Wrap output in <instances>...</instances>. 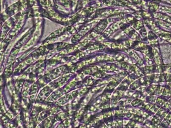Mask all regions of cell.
<instances>
[{
    "instance_id": "8",
    "label": "cell",
    "mask_w": 171,
    "mask_h": 128,
    "mask_svg": "<svg viewBox=\"0 0 171 128\" xmlns=\"http://www.w3.org/2000/svg\"><path fill=\"white\" fill-rule=\"evenodd\" d=\"M126 66H127V65H126V63H123V64H122V67H123V68H126Z\"/></svg>"
},
{
    "instance_id": "2",
    "label": "cell",
    "mask_w": 171,
    "mask_h": 128,
    "mask_svg": "<svg viewBox=\"0 0 171 128\" xmlns=\"http://www.w3.org/2000/svg\"><path fill=\"white\" fill-rule=\"evenodd\" d=\"M141 103V101L140 100H135L133 101V102L132 103V104H133V106H136L139 105Z\"/></svg>"
},
{
    "instance_id": "10",
    "label": "cell",
    "mask_w": 171,
    "mask_h": 128,
    "mask_svg": "<svg viewBox=\"0 0 171 128\" xmlns=\"http://www.w3.org/2000/svg\"><path fill=\"white\" fill-rule=\"evenodd\" d=\"M165 107H166V108H168L169 107V104L168 103H166L165 105Z\"/></svg>"
},
{
    "instance_id": "12",
    "label": "cell",
    "mask_w": 171,
    "mask_h": 128,
    "mask_svg": "<svg viewBox=\"0 0 171 128\" xmlns=\"http://www.w3.org/2000/svg\"><path fill=\"white\" fill-rule=\"evenodd\" d=\"M127 123H128V121H125V120L123 121V124H125V125H126Z\"/></svg>"
},
{
    "instance_id": "3",
    "label": "cell",
    "mask_w": 171,
    "mask_h": 128,
    "mask_svg": "<svg viewBox=\"0 0 171 128\" xmlns=\"http://www.w3.org/2000/svg\"><path fill=\"white\" fill-rule=\"evenodd\" d=\"M163 90H164V88H162V87H160L159 88H158V90L157 91V94H161L163 92Z\"/></svg>"
},
{
    "instance_id": "7",
    "label": "cell",
    "mask_w": 171,
    "mask_h": 128,
    "mask_svg": "<svg viewBox=\"0 0 171 128\" xmlns=\"http://www.w3.org/2000/svg\"><path fill=\"white\" fill-rule=\"evenodd\" d=\"M167 119L168 120H171V114H169L168 116L166 117Z\"/></svg>"
},
{
    "instance_id": "5",
    "label": "cell",
    "mask_w": 171,
    "mask_h": 128,
    "mask_svg": "<svg viewBox=\"0 0 171 128\" xmlns=\"http://www.w3.org/2000/svg\"><path fill=\"white\" fill-rule=\"evenodd\" d=\"M164 101H163L162 99H161V98H159L158 99V104H159V105H162L163 103H164Z\"/></svg>"
},
{
    "instance_id": "6",
    "label": "cell",
    "mask_w": 171,
    "mask_h": 128,
    "mask_svg": "<svg viewBox=\"0 0 171 128\" xmlns=\"http://www.w3.org/2000/svg\"><path fill=\"white\" fill-rule=\"evenodd\" d=\"M163 112H164V110H163L162 109H160V110H159V111L158 112V114L159 115H162V114H163Z\"/></svg>"
},
{
    "instance_id": "1",
    "label": "cell",
    "mask_w": 171,
    "mask_h": 128,
    "mask_svg": "<svg viewBox=\"0 0 171 128\" xmlns=\"http://www.w3.org/2000/svg\"><path fill=\"white\" fill-rule=\"evenodd\" d=\"M156 86H152L151 87H149V92H151V93H153L154 90L156 89Z\"/></svg>"
},
{
    "instance_id": "4",
    "label": "cell",
    "mask_w": 171,
    "mask_h": 128,
    "mask_svg": "<svg viewBox=\"0 0 171 128\" xmlns=\"http://www.w3.org/2000/svg\"><path fill=\"white\" fill-rule=\"evenodd\" d=\"M170 94V91L168 89H165L164 93H163L164 95H168V94Z\"/></svg>"
},
{
    "instance_id": "11",
    "label": "cell",
    "mask_w": 171,
    "mask_h": 128,
    "mask_svg": "<svg viewBox=\"0 0 171 128\" xmlns=\"http://www.w3.org/2000/svg\"><path fill=\"white\" fill-rule=\"evenodd\" d=\"M149 105L146 106V110H148V109H149Z\"/></svg>"
},
{
    "instance_id": "9",
    "label": "cell",
    "mask_w": 171,
    "mask_h": 128,
    "mask_svg": "<svg viewBox=\"0 0 171 128\" xmlns=\"http://www.w3.org/2000/svg\"><path fill=\"white\" fill-rule=\"evenodd\" d=\"M139 64H140V65H141V64H142V63H143V61H142V60H139Z\"/></svg>"
}]
</instances>
